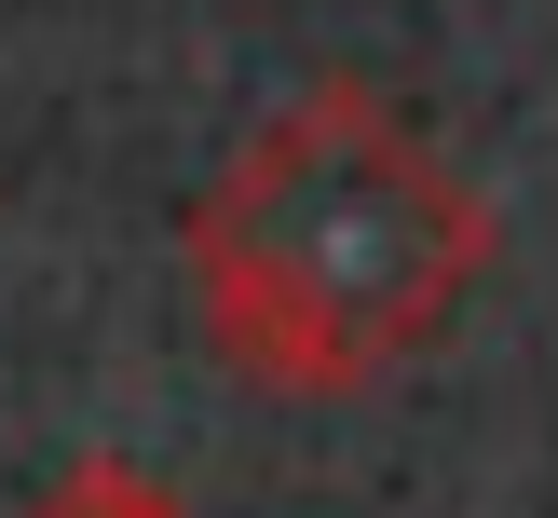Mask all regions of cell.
I'll list each match as a JSON object with an SVG mask.
<instances>
[{
	"label": "cell",
	"mask_w": 558,
	"mask_h": 518,
	"mask_svg": "<svg viewBox=\"0 0 558 518\" xmlns=\"http://www.w3.org/2000/svg\"><path fill=\"white\" fill-rule=\"evenodd\" d=\"M490 273V205L368 96H287L191 205V300L205 341L272 396H354L423 354Z\"/></svg>",
	"instance_id": "6da1fadb"
},
{
	"label": "cell",
	"mask_w": 558,
	"mask_h": 518,
	"mask_svg": "<svg viewBox=\"0 0 558 518\" xmlns=\"http://www.w3.org/2000/svg\"><path fill=\"white\" fill-rule=\"evenodd\" d=\"M27 518H191V505L150 478V463H123V450H82L69 478H41V505H27Z\"/></svg>",
	"instance_id": "7a4b0ae2"
}]
</instances>
